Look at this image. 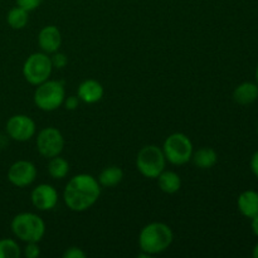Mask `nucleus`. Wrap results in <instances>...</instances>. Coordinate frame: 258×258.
I'll return each mask as SVG.
<instances>
[{"label":"nucleus","mask_w":258,"mask_h":258,"mask_svg":"<svg viewBox=\"0 0 258 258\" xmlns=\"http://www.w3.org/2000/svg\"><path fill=\"white\" fill-rule=\"evenodd\" d=\"M101 196V185L91 174H77L66 184L63 201L72 212H85L95 206Z\"/></svg>","instance_id":"nucleus-1"},{"label":"nucleus","mask_w":258,"mask_h":258,"mask_svg":"<svg viewBox=\"0 0 258 258\" xmlns=\"http://www.w3.org/2000/svg\"><path fill=\"white\" fill-rule=\"evenodd\" d=\"M50 60H52L53 68H57V70H62V68H64L66 66H67V63H68L67 55H66L64 53L59 52V50L52 53Z\"/></svg>","instance_id":"nucleus-22"},{"label":"nucleus","mask_w":258,"mask_h":258,"mask_svg":"<svg viewBox=\"0 0 258 258\" xmlns=\"http://www.w3.org/2000/svg\"><path fill=\"white\" fill-rule=\"evenodd\" d=\"M249 165H251V170L252 173L254 174V176L258 179V151L252 155L251 158V163H249Z\"/></svg>","instance_id":"nucleus-27"},{"label":"nucleus","mask_w":258,"mask_h":258,"mask_svg":"<svg viewBox=\"0 0 258 258\" xmlns=\"http://www.w3.org/2000/svg\"><path fill=\"white\" fill-rule=\"evenodd\" d=\"M166 159L163 149L156 145H146L136 155V168L139 173L149 179H156L165 170Z\"/></svg>","instance_id":"nucleus-6"},{"label":"nucleus","mask_w":258,"mask_h":258,"mask_svg":"<svg viewBox=\"0 0 258 258\" xmlns=\"http://www.w3.org/2000/svg\"><path fill=\"white\" fill-rule=\"evenodd\" d=\"M191 160L197 168L206 170V169H211L216 165L217 161H218V154L214 149L206 146V148L193 151Z\"/></svg>","instance_id":"nucleus-17"},{"label":"nucleus","mask_w":258,"mask_h":258,"mask_svg":"<svg viewBox=\"0 0 258 258\" xmlns=\"http://www.w3.org/2000/svg\"><path fill=\"white\" fill-rule=\"evenodd\" d=\"M38 44H39L42 52L47 54L59 50L60 44H62V34L60 30L55 25H45L40 29L38 34Z\"/></svg>","instance_id":"nucleus-12"},{"label":"nucleus","mask_w":258,"mask_h":258,"mask_svg":"<svg viewBox=\"0 0 258 258\" xmlns=\"http://www.w3.org/2000/svg\"><path fill=\"white\" fill-rule=\"evenodd\" d=\"M47 170L53 179H64L70 173V164L62 156H54L49 159Z\"/></svg>","instance_id":"nucleus-19"},{"label":"nucleus","mask_w":258,"mask_h":258,"mask_svg":"<svg viewBox=\"0 0 258 258\" xmlns=\"http://www.w3.org/2000/svg\"><path fill=\"white\" fill-rule=\"evenodd\" d=\"M252 254H253L254 258H258V243L254 246L253 248V252H252Z\"/></svg>","instance_id":"nucleus-29"},{"label":"nucleus","mask_w":258,"mask_h":258,"mask_svg":"<svg viewBox=\"0 0 258 258\" xmlns=\"http://www.w3.org/2000/svg\"><path fill=\"white\" fill-rule=\"evenodd\" d=\"M251 228L254 236L258 237V214L254 216L253 218H251Z\"/></svg>","instance_id":"nucleus-28"},{"label":"nucleus","mask_w":258,"mask_h":258,"mask_svg":"<svg viewBox=\"0 0 258 258\" xmlns=\"http://www.w3.org/2000/svg\"><path fill=\"white\" fill-rule=\"evenodd\" d=\"M66 98V88L64 83L62 81L47 80L45 82L37 86L33 95L34 105L39 110L50 112L63 105V101Z\"/></svg>","instance_id":"nucleus-4"},{"label":"nucleus","mask_w":258,"mask_h":258,"mask_svg":"<svg viewBox=\"0 0 258 258\" xmlns=\"http://www.w3.org/2000/svg\"><path fill=\"white\" fill-rule=\"evenodd\" d=\"M63 258H86V253L80 247H70L63 253Z\"/></svg>","instance_id":"nucleus-25"},{"label":"nucleus","mask_w":258,"mask_h":258,"mask_svg":"<svg viewBox=\"0 0 258 258\" xmlns=\"http://www.w3.org/2000/svg\"><path fill=\"white\" fill-rule=\"evenodd\" d=\"M20 256L22 249L14 239H0V258H19Z\"/></svg>","instance_id":"nucleus-21"},{"label":"nucleus","mask_w":258,"mask_h":258,"mask_svg":"<svg viewBox=\"0 0 258 258\" xmlns=\"http://www.w3.org/2000/svg\"><path fill=\"white\" fill-rule=\"evenodd\" d=\"M35 144L38 153L44 158L50 159L60 155L64 148V138L57 127L48 126L38 133Z\"/></svg>","instance_id":"nucleus-8"},{"label":"nucleus","mask_w":258,"mask_h":258,"mask_svg":"<svg viewBox=\"0 0 258 258\" xmlns=\"http://www.w3.org/2000/svg\"><path fill=\"white\" fill-rule=\"evenodd\" d=\"M15 2H17L18 7L23 8V9H25L29 13L39 8L43 0H15Z\"/></svg>","instance_id":"nucleus-24"},{"label":"nucleus","mask_w":258,"mask_h":258,"mask_svg":"<svg viewBox=\"0 0 258 258\" xmlns=\"http://www.w3.org/2000/svg\"><path fill=\"white\" fill-rule=\"evenodd\" d=\"M163 153L166 161L173 165H184L189 163L193 156V143L183 133H174L165 139L163 144Z\"/></svg>","instance_id":"nucleus-5"},{"label":"nucleus","mask_w":258,"mask_h":258,"mask_svg":"<svg viewBox=\"0 0 258 258\" xmlns=\"http://www.w3.org/2000/svg\"><path fill=\"white\" fill-rule=\"evenodd\" d=\"M28 20H29V15L25 9L20 7H15L13 9L9 10L7 15V22L10 25V28L13 29H23L25 28V25L28 24Z\"/></svg>","instance_id":"nucleus-20"},{"label":"nucleus","mask_w":258,"mask_h":258,"mask_svg":"<svg viewBox=\"0 0 258 258\" xmlns=\"http://www.w3.org/2000/svg\"><path fill=\"white\" fill-rule=\"evenodd\" d=\"M103 93V86L101 85L98 81L96 80H86L78 86L77 96L82 102L88 103V105H93L97 103L98 101L102 100Z\"/></svg>","instance_id":"nucleus-13"},{"label":"nucleus","mask_w":258,"mask_h":258,"mask_svg":"<svg viewBox=\"0 0 258 258\" xmlns=\"http://www.w3.org/2000/svg\"><path fill=\"white\" fill-rule=\"evenodd\" d=\"M256 80H257V85H258V66L256 68Z\"/></svg>","instance_id":"nucleus-30"},{"label":"nucleus","mask_w":258,"mask_h":258,"mask_svg":"<svg viewBox=\"0 0 258 258\" xmlns=\"http://www.w3.org/2000/svg\"><path fill=\"white\" fill-rule=\"evenodd\" d=\"M237 207L242 216L247 218H253L258 214V191L244 190L239 194L237 199Z\"/></svg>","instance_id":"nucleus-14"},{"label":"nucleus","mask_w":258,"mask_h":258,"mask_svg":"<svg viewBox=\"0 0 258 258\" xmlns=\"http://www.w3.org/2000/svg\"><path fill=\"white\" fill-rule=\"evenodd\" d=\"M123 179V171L120 166H107L103 169L98 175V183L101 186L105 188H113V186L118 185Z\"/></svg>","instance_id":"nucleus-18"},{"label":"nucleus","mask_w":258,"mask_h":258,"mask_svg":"<svg viewBox=\"0 0 258 258\" xmlns=\"http://www.w3.org/2000/svg\"><path fill=\"white\" fill-rule=\"evenodd\" d=\"M13 234L20 241L29 243H39L45 234V223L38 214L32 212H23L17 214L10 223Z\"/></svg>","instance_id":"nucleus-3"},{"label":"nucleus","mask_w":258,"mask_h":258,"mask_svg":"<svg viewBox=\"0 0 258 258\" xmlns=\"http://www.w3.org/2000/svg\"><path fill=\"white\" fill-rule=\"evenodd\" d=\"M174 233L170 227L163 222H153L144 227L139 234V246L141 252L154 256L165 252L171 246Z\"/></svg>","instance_id":"nucleus-2"},{"label":"nucleus","mask_w":258,"mask_h":258,"mask_svg":"<svg viewBox=\"0 0 258 258\" xmlns=\"http://www.w3.org/2000/svg\"><path fill=\"white\" fill-rule=\"evenodd\" d=\"M7 134L10 139L18 143H25L35 135L37 126L34 120L28 115L18 113L7 121Z\"/></svg>","instance_id":"nucleus-9"},{"label":"nucleus","mask_w":258,"mask_h":258,"mask_svg":"<svg viewBox=\"0 0 258 258\" xmlns=\"http://www.w3.org/2000/svg\"><path fill=\"white\" fill-rule=\"evenodd\" d=\"M58 191L50 184H39L35 186L30 194V201L38 211L48 212L55 208L58 204Z\"/></svg>","instance_id":"nucleus-11"},{"label":"nucleus","mask_w":258,"mask_h":258,"mask_svg":"<svg viewBox=\"0 0 258 258\" xmlns=\"http://www.w3.org/2000/svg\"><path fill=\"white\" fill-rule=\"evenodd\" d=\"M257 133H258V126H257Z\"/></svg>","instance_id":"nucleus-31"},{"label":"nucleus","mask_w":258,"mask_h":258,"mask_svg":"<svg viewBox=\"0 0 258 258\" xmlns=\"http://www.w3.org/2000/svg\"><path fill=\"white\" fill-rule=\"evenodd\" d=\"M258 98V85L253 82H243L233 91V100L239 105H251Z\"/></svg>","instance_id":"nucleus-15"},{"label":"nucleus","mask_w":258,"mask_h":258,"mask_svg":"<svg viewBox=\"0 0 258 258\" xmlns=\"http://www.w3.org/2000/svg\"><path fill=\"white\" fill-rule=\"evenodd\" d=\"M27 258H38L40 256V247L38 244V242H29L27 243V246L24 247V251H23Z\"/></svg>","instance_id":"nucleus-23"},{"label":"nucleus","mask_w":258,"mask_h":258,"mask_svg":"<svg viewBox=\"0 0 258 258\" xmlns=\"http://www.w3.org/2000/svg\"><path fill=\"white\" fill-rule=\"evenodd\" d=\"M80 97L78 96H70V97H66L63 101V105L67 108L68 111H73L78 107L80 105Z\"/></svg>","instance_id":"nucleus-26"},{"label":"nucleus","mask_w":258,"mask_h":258,"mask_svg":"<svg viewBox=\"0 0 258 258\" xmlns=\"http://www.w3.org/2000/svg\"><path fill=\"white\" fill-rule=\"evenodd\" d=\"M158 185L161 191L166 194H175L181 188V179L179 174L171 170H163L158 176Z\"/></svg>","instance_id":"nucleus-16"},{"label":"nucleus","mask_w":258,"mask_h":258,"mask_svg":"<svg viewBox=\"0 0 258 258\" xmlns=\"http://www.w3.org/2000/svg\"><path fill=\"white\" fill-rule=\"evenodd\" d=\"M52 71V60L49 54L44 52L32 53L23 64V76L25 81L33 86H38L49 80Z\"/></svg>","instance_id":"nucleus-7"},{"label":"nucleus","mask_w":258,"mask_h":258,"mask_svg":"<svg viewBox=\"0 0 258 258\" xmlns=\"http://www.w3.org/2000/svg\"><path fill=\"white\" fill-rule=\"evenodd\" d=\"M7 176L10 184L18 188H24L34 183L37 178V168L32 161L18 160L10 165Z\"/></svg>","instance_id":"nucleus-10"}]
</instances>
